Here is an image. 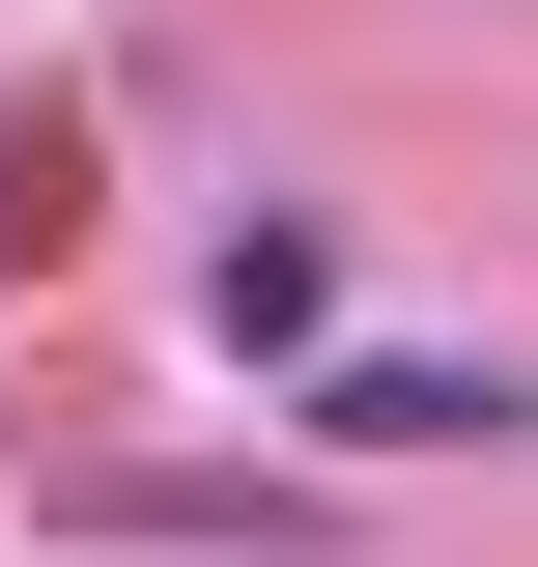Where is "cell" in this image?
Returning a JSON list of instances; mask_svg holds the SVG:
<instances>
[{
	"label": "cell",
	"instance_id": "6da1fadb",
	"mask_svg": "<svg viewBox=\"0 0 538 567\" xmlns=\"http://www.w3.org/2000/svg\"><path fill=\"white\" fill-rule=\"evenodd\" d=\"M312 483L340 454H85L58 539H170V567H312Z\"/></svg>",
	"mask_w": 538,
	"mask_h": 567
},
{
	"label": "cell",
	"instance_id": "7a4b0ae2",
	"mask_svg": "<svg viewBox=\"0 0 538 567\" xmlns=\"http://www.w3.org/2000/svg\"><path fill=\"white\" fill-rule=\"evenodd\" d=\"M283 425H312V454H538V369H397V341H369V369H312Z\"/></svg>",
	"mask_w": 538,
	"mask_h": 567
}]
</instances>
